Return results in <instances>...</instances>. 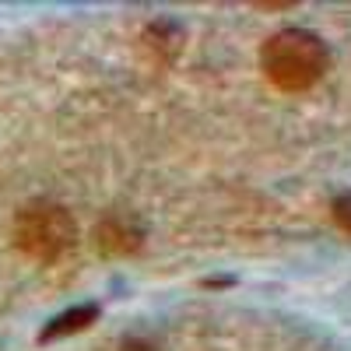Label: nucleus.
<instances>
[{"mask_svg":"<svg viewBox=\"0 0 351 351\" xmlns=\"http://www.w3.org/2000/svg\"><path fill=\"white\" fill-rule=\"evenodd\" d=\"M334 221L351 236V193H341V197L334 200Z\"/></svg>","mask_w":351,"mask_h":351,"instance_id":"4","label":"nucleus"},{"mask_svg":"<svg viewBox=\"0 0 351 351\" xmlns=\"http://www.w3.org/2000/svg\"><path fill=\"white\" fill-rule=\"evenodd\" d=\"M14 243L25 256L53 263L77 243V221L67 208L53 200L25 204L14 215Z\"/></svg>","mask_w":351,"mask_h":351,"instance_id":"2","label":"nucleus"},{"mask_svg":"<svg viewBox=\"0 0 351 351\" xmlns=\"http://www.w3.org/2000/svg\"><path fill=\"white\" fill-rule=\"evenodd\" d=\"M95 306H77V309H71V313H64V316H56L53 324L43 330V341H53V337H64V334H71V330H84L88 324L95 319Z\"/></svg>","mask_w":351,"mask_h":351,"instance_id":"3","label":"nucleus"},{"mask_svg":"<svg viewBox=\"0 0 351 351\" xmlns=\"http://www.w3.org/2000/svg\"><path fill=\"white\" fill-rule=\"evenodd\" d=\"M327 43L309 28H281L260 46V67L281 92H306L327 74Z\"/></svg>","mask_w":351,"mask_h":351,"instance_id":"1","label":"nucleus"}]
</instances>
